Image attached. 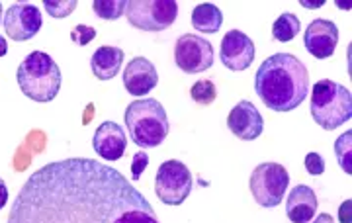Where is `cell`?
Returning a JSON list of instances; mask_svg holds the SVG:
<instances>
[{"instance_id":"cell-6","label":"cell","mask_w":352,"mask_h":223,"mask_svg":"<svg viewBox=\"0 0 352 223\" xmlns=\"http://www.w3.org/2000/svg\"><path fill=\"white\" fill-rule=\"evenodd\" d=\"M289 186V173L278 162H261L249 178V188L261 208H276L282 204Z\"/></svg>"},{"instance_id":"cell-8","label":"cell","mask_w":352,"mask_h":223,"mask_svg":"<svg viewBox=\"0 0 352 223\" xmlns=\"http://www.w3.org/2000/svg\"><path fill=\"white\" fill-rule=\"evenodd\" d=\"M192 192V173L184 162L164 161L155 176V194L166 206H180Z\"/></svg>"},{"instance_id":"cell-24","label":"cell","mask_w":352,"mask_h":223,"mask_svg":"<svg viewBox=\"0 0 352 223\" xmlns=\"http://www.w3.org/2000/svg\"><path fill=\"white\" fill-rule=\"evenodd\" d=\"M94 37H96V30L90 28V25L78 24L71 30V39H73L75 43H78V45H87V43H90V41L94 39Z\"/></svg>"},{"instance_id":"cell-29","label":"cell","mask_w":352,"mask_h":223,"mask_svg":"<svg viewBox=\"0 0 352 223\" xmlns=\"http://www.w3.org/2000/svg\"><path fill=\"white\" fill-rule=\"evenodd\" d=\"M309 223H335V222H333V217H331L329 213H319V215L314 217Z\"/></svg>"},{"instance_id":"cell-17","label":"cell","mask_w":352,"mask_h":223,"mask_svg":"<svg viewBox=\"0 0 352 223\" xmlns=\"http://www.w3.org/2000/svg\"><path fill=\"white\" fill-rule=\"evenodd\" d=\"M124 65V51L112 45H102L90 57V69L98 81H112Z\"/></svg>"},{"instance_id":"cell-32","label":"cell","mask_w":352,"mask_h":223,"mask_svg":"<svg viewBox=\"0 0 352 223\" xmlns=\"http://www.w3.org/2000/svg\"><path fill=\"white\" fill-rule=\"evenodd\" d=\"M0 22H2V2H0Z\"/></svg>"},{"instance_id":"cell-10","label":"cell","mask_w":352,"mask_h":223,"mask_svg":"<svg viewBox=\"0 0 352 223\" xmlns=\"http://www.w3.org/2000/svg\"><path fill=\"white\" fill-rule=\"evenodd\" d=\"M4 32L14 41H28L41 30V10L30 2H16L4 14Z\"/></svg>"},{"instance_id":"cell-31","label":"cell","mask_w":352,"mask_h":223,"mask_svg":"<svg viewBox=\"0 0 352 223\" xmlns=\"http://www.w3.org/2000/svg\"><path fill=\"white\" fill-rule=\"evenodd\" d=\"M8 53V43H6V39L0 36V57H4Z\"/></svg>"},{"instance_id":"cell-12","label":"cell","mask_w":352,"mask_h":223,"mask_svg":"<svg viewBox=\"0 0 352 223\" xmlns=\"http://www.w3.org/2000/svg\"><path fill=\"white\" fill-rule=\"evenodd\" d=\"M339 43V28L333 20L317 18L305 28L303 45L317 59H329Z\"/></svg>"},{"instance_id":"cell-2","label":"cell","mask_w":352,"mask_h":223,"mask_svg":"<svg viewBox=\"0 0 352 223\" xmlns=\"http://www.w3.org/2000/svg\"><path fill=\"white\" fill-rule=\"evenodd\" d=\"M254 90L270 110H296L309 92V73L296 55L276 53L264 59L254 74Z\"/></svg>"},{"instance_id":"cell-26","label":"cell","mask_w":352,"mask_h":223,"mask_svg":"<svg viewBox=\"0 0 352 223\" xmlns=\"http://www.w3.org/2000/svg\"><path fill=\"white\" fill-rule=\"evenodd\" d=\"M147 164H149V155L145 151H138L133 155V162H131V178L133 180L141 178V173L147 169Z\"/></svg>"},{"instance_id":"cell-3","label":"cell","mask_w":352,"mask_h":223,"mask_svg":"<svg viewBox=\"0 0 352 223\" xmlns=\"http://www.w3.org/2000/svg\"><path fill=\"white\" fill-rule=\"evenodd\" d=\"M124 118L131 141L141 149L159 147L170 129L163 104L155 98L133 100Z\"/></svg>"},{"instance_id":"cell-18","label":"cell","mask_w":352,"mask_h":223,"mask_svg":"<svg viewBox=\"0 0 352 223\" xmlns=\"http://www.w3.org/2000/svg\"><path fill=\"white\" fill-rule=\"evenodd\" d=\"M192 25L201 34H215L223 25V14L219 6L212 2H204L192 10Z\"/></svg>"},{"instance_id":"cell-15","label":"cell","mask_w":352,"mask_h":223,"mask_svg":"<svg viewBox=\"0 0 352 223\" xmlns=\"http://www.w3.org/2000/svg\"><path fill=\"white\" fill-rule=\"evenodd\" d=\"M159 85L157 67L145 57H135L126 65L124 87L131 96H145Z\"/></svg>"},{"instance_id":"cell-21","label":"cell","mask_w":352,"mask_h":223,"mask_svg":"<svg viewBox=\"0 0 352 223\" xmlns=\"http://www.w3.org/2000/svg\"><path fill=\"white\" fill-rule=\"evenodd\" d=\"M335 155L339 161L340 169L346 174L352 173V131H344L335 141Z\"/></svg>"},{"instance_id":"cell-9","label":"cell","mask_w":352,"mask_h":223,"mask_svg":"<svg viewBox=\"0 0 352 223\" xmlns=\"http://www.w3.org/2000/svg\"><path fill=\"white\" fill-rule=\"evenodd\" d=\"M175 61L182 73H204L214 65V45L206 37L184 34L176 39Z\"/></svg>"},{"instance_id":"cell-14","label":"cell","mask_w":352,"mask_h":223,"mask_svg":"<svg viewBox=\"0 0 352 223\" xmlns=\"http://www.w3.org/2000/svg\"><path fill=\"white\" fill-rule=\"evenodd\" d=\"M92 147L104 161H120L126 155L127 149L126 131L116 122H104L94 131Z\"/></svg>"},{"instance_id":"cell-16","label":"cell","mask_w":352,"mask_h":223,"mask_svg":"<svg viewBox=\"0 0 352 223\" xmlns=\"http://www.w3.org/2000/svg\"><path fill=\"white\" fill-rule=\"evenodd\" d=\"M317 211V196L314 188L305 184L294 186L286 200V213L292 223H309Z\"/></svg>"},{"instance_id":"cell-13","label":"cell","mask_w":352,"mask_h":223,"mask_svg":"<svg viewBox=\"0 0 352 223\" xmlns=\"http://www.w3.org/2000/svg\"><path fill=\"white\" fill-rule=\"evenodd\" d=\"M227 127L231 129L233 136L239 137L243 141H252V139L263 136L264 120L251 100H241L235 104V108L229 111Z\"/></svg>"},{"instance_id":"cell-25","label":"cell","mask_w":352,"mask_h":223,"mask_svg":"<svg viewBox=\"0 0 352 223\" xmlns=\"http://www.w3.org/2000/svg\"><path fill=\"white\" fill-rule=\"evenodd\" d=\"M303 162H305V171L311 176H319V174L325 173V161L319 153H307Z\"/></svg>"},{"instance_id":"cell-5","label":"cell","mask_w":352,"mask_h":223,"mask_svg":"<svg viewBox=\"0 0 352 223\" xmlns=\"http://www.w3.org/2000/svg\"><path fill=\"white\" fill-rule=\"evenodd\" d=\"M311 116L315 124L321 125L327 131H333L342 124L351 122V90L329 78L315 83L311 92Z\"/></svg>"},{"instance_id":"cell-4","label":"cell","mask_w":352,"mask_h":223,"mask_svg":"<svg viewBox=\"0 0 352 223\" xmlns=\"http://www.w3.org/2000/svg\"><path fill=\"white\" fill-rule=\"evenodd\" d=\"M18 87L34 102H51L61 90V71L45 51H32L16 73Z\"/></svg>"},{"instance_id":"cell-19","label":"cell","mask_w":352,"mask_h":223,"mask_svg":"<svg viewBox=\"0 0 352 223\" xmlns=\"http://www.w3.org/2000/svg\"><path fill=\"white\" fill-rule=\"evenodd\" d=\"M302 30V22L296 14L284 12L282 16H278L272 24V37L274 41H282V43H288L294 37L300 34Z\"/></svg>"},{"instance_id":"cell-22","label":"cell","mask_w":352,"mask_h":223,"mask_svg":"<svg viewBox=\"0 0 352 223\" xmlns=\"http://www.w3.org/2000/svg\"><path fill=\"white\" fill-rule=\"evenodd\" d=\"M190 96L200 106H210V104H214L215 96H217V88L212 81L204 78V81L194 83V87L190 88Z\"/></svg>"},{"instance_id":"cell-23","label":"cell","mask_w":352,"mask_h":223,"mask_svg":"<svg viewBox=\"0 0 352 223\" xmlns=\"http://www.w3.org/2000/svg\"><path fill=\"white\" fill-rule=\"evenodd\" d=\"M76 0H43V6H45V12L50 14L51 18H67L69 14L75 12Z\"/></svg>"},{"instance_id":"cell-1","label":"cell","mask_w":352,"mask_h":223,"mask_svg":"<svg viewBox=\"0 0 352 223\" xmlns=\"http://www.w3.org/2000/svg\"><path fill=\"white\" fill-rule=\"evenodd\" d=\"M8 223H161L138 188L110 164L65 159L41 167L20 188Z\"/></svg>"},{"instance_id":"cell-28","label":"cell","mask_w":352,"mask_h":223,"mask_svg":"<svg viewBox=\"0 0 352 223\" xmlns=\"http://www.w3.org/2000/svg\"><path fill=\"white\" fill-rule=\"evenodd\" d=\"M6 202H8V186L0 178V210L6 206Z\"/></svg>"},{"instance_id":"cell-27","label":"cell","mask_w":352,"mask_h":223,"mask_svg":"<svg viewBox=\"0 0 352 223\" xmlns=\"http://www.w3.org/2000/svg\"><path fill=\"white\" fill-rule=\"evenodd\" d=\"M351 206H352L351 200L342 202V206H340V208H339V220H340V223H351Z\"/></svg>"},{"instance_id":"cell-30","label":"cell","mask_w":352,"mask_h":223,"mask_svg":"<svg viewBox=\"0 0 352 223\" xmlns=\"http://www.w3.org/2000/svg\"><path fill=\"white\" fill-rule=\"evenodd\" d=\"M323 4H325L323 0H319V2H305V0H302L303 8H321Z\"/></svg>"},{"instance_id":"cell-11","label":"cell","mask_w":352,"mask_h":223,"mask_svg":"<svg viewBox=\"0 0 352 223\" xmlns=\"http://www.w3.org/2000/svg\"><path fill=\"white\" fill-rule=\"evenodd\" d=\"M254 43L247 34H243L239 30H231L227 32L221 39V50L219 57L221 63L226 65L229 71H245L249 69L254 61Z\"/></svg>"},{"instance_id":"cell-7","label":"cell","mask_w":352,"mask_h":223,"mask_svg":"<svg viewBox=\"0 0 352 223\" xmlns=\"http://www.w3.org/2000/svg\"><path fill=\"white\" fill-rule=\"evenodd\" d=\"M127 22L141 32H163L178 18L175 0H129L126 4Z\"/></svg>"},{"instance_id":"cell-20","label":"cell","mask_w":352,"mask_h":223,"mask_svg":"<svg viewBox=\"0 0 352 223\" xmlns=\"http://www.w3.org/2000/svg\"><path fill=\"white\" fill-rule=\"evenodd\" d=\"M126 0H94L92 2V10L102 20H118L126 12Z\"/></svg>"}]
</instances>
